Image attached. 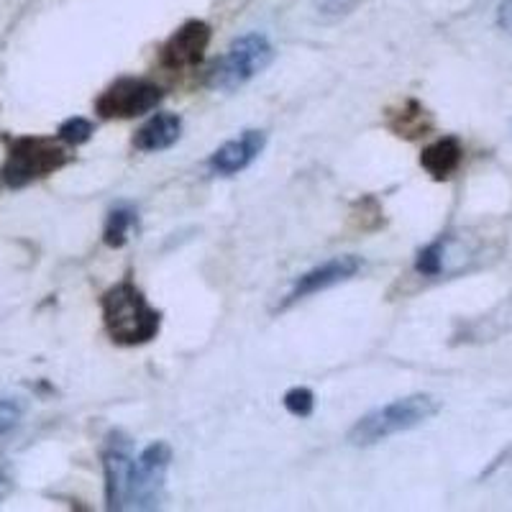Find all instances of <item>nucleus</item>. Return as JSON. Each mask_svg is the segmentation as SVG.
<instances>
[{
  "mask_svg": "<svg viewBox=\"0 0 512 512\" xmlns=\"http://www.w3.org/2000/svg\"><path fill=\"white\" fill-rule=\"evenodd\" d=\"M108 336L121 346H141L157 338L162 315L131 282H118L100 300Z\"/></svg>",
  "mask_w": 512,
  "mask_h": 512,
  "instance_id": "1",
  "label": "nucleus"
},
{
  "mask_svg": "<svg viewBox=\"0 0 512 512\" xmlns=\"http://www.w3.org/2000/svg\"><path fill=\"white\" fill-rule=\"evenodd\" d=\"M441 402L433 395H410L395 402H387L382 408L372 410L354 423L349 431V443L356 448L377 446L392 436L420 428L431 418H436Z\"/></svg>",
  "mask_w": 512,
  "mask_h": 512,
  "instance_id": "2",
  "label": "nucleus"
},
{
  "mask_svg": "<svg viewBox=\"0 0 512 512\" xmlns=\"http://www.w3.org/2000/svg\"><path fill=\"white\" fill-rule=\"evenodd\" d=\"M272 62L274 44L269 41V36L262 31H249V34L233 39L231 47L210 67L208 88L233 93V90L244 88L256 75H262Z\"/></svg>",
  "mask_w": 512,
  "mask_h": 512,
  "instance_id": "3",
  "label": "nucleus"
},
{
  "mask_svg": "<svg viewBox=\"0 0 512 512\" xmlns=\"http://www.w3.org/2000/svg\"><path fill=\"white\" fill-rule=\"evenodd\" d=\"M67 164V152L49 139H16L6 164L0 169V182L11 190L26 187L41 177L52 175Z\"/></svg>",
  "mask_w": 512,
  "mask_h": 512,
  "instance_id": "4",
  "label": "nucleus"
},
{
  "mask_svg": "<svg viewBox=\"0 0 512 512\" xmlns=\"http://www.w3.org/2000/svg\"><path fill=\"white\" fill-rule=\"evenodd\" d=\"M172 466V446L154 441L139 454L131 472V492H128V510H157L164 500V484Z\"/></svg>",
  "mask_w": 512,
  "mask_h": 512,
  "instance_id": "5",
  "label": "nucleus"
},
{
  "mask_svg": "<svg viewBox=\"0 0 512 512\" xmlns=\"http://www.w3.org/2000/svg\"><path fill=\"white\" fill-rule=\"evenodd\" d=\"M164 93L159 85L136 77H123L113 82L95 103V111L103 118H136L154 111L162 103Z\"/></svg>",
  "mask_w": 512,
  "mask_h": 512,
  "instance_id": "6",
  "label": "nucleus"
},
{
  "mask_svg": "<svg viewBox=\"0 0 512 512\" xmlns=\"http://www.w3.org/2000/svg\"><path fill=\"white\" fill-rule=\"evenodd\" d=\"M134 443L113 431L105 441L103 472H105V502L108 510H128V492H131V472H134Z\"/></svg>",
  "mask_w": 512,
  "mask_h": 512,
  "instance_id": "7",
  "label": "nucleus"
},
{
  "mask_svg": "<svg viewBox=\"0 0 512 512\" xmlns=\"http://www.w3.org/2000/svg\"><path fill=\"white\" fill-rule=\"evenodd\" d=\"M361 267H364V262H361V256L356 254L333 256V259L318 264V267H313L310 272L300 274V277L292 282L282 308L297 303V300H305V297L310 295H318V292L323 290H331V287L341 285V282H349L351 277H356V274L361 272Z\"/></svg>",
  "mask_w": 512,
  "mask_h": 512,
  "instance_id": "8",
  "label": "nucleus"
},
{
  "mask_svg": "<svg viewBox=\"0 0 512 512\" xmlns=\"http://www.w3.org/2000/svg\"><path fill=\"white\" fill-rule=\"evenodd\" d=\"M264 146H267V134L259 131V128H249V131L226 141V144H221L216 152L210 154L208 172L216 177L239 175V172H244L246 167H251L259 159Z\"/></svg>",
  "mask_w": 512,
  "mask_h": 512,
  "instance_id": "9",
  "label": "nucleus"
},
{
  "mask_svg": "<svg viewBox=\"0 0 512 512\" xmlns=\"http://www.w3.org/2000/svg\"><path fill=\"white\" fill-rule=\"evenodd\" d=\"M210 44V26L203 21H187L169 36L162 49V64L169 70H190L203 62Z\"/></svg>",
  "mask_w": 512,
  "mask_h": 512,
  "instance_id": "10",
  "label": "nucleus"
},
{
  "mask_svg": "<svg viewBox=\"0 0 512 512\" xmlns=\"http://www.w3.org/2000/svg\"><path fill=\"white\" fill-rule=\"evenodd\" d=\"M182 136V118L177 113H157L136 131L134 146L139 152H164Z\"/></svg>",
  "mask_w": 512,
  "mask_h": 512,
  "instance_id": "11",
  "label": "nucleus"
},
{
  "mask_svg": "<svg viewBox=\"0 0 512 512\" xmlns=\"http://www.w3.org/2000/svg\"><path fill=\"white\" fill-rule=\"evenodd\" d=\"M461 159H464V146L456 136H443V139L433 141L423 154H420V167L433 177V180L443 182L454 175L459 169Z\"/></svg>",
  "mask_w": 512,
  "mask_h": 512,
  "instance_id": "12",
  "label": "nucleus"
},
{
  "mask_svg": "<svg viewBox=\"0 0 512 512\" xmlns=\"http://www.w3.org/2000/svg\"><path fill=\"white\" fill-rule=\"evenodd\" d=\"M136 221V210L131 205H116V208L108 213V221H105V231H103V241L111 249H121L123 244L128 241V233L134 231Z\"/></svg>",
  "mask_w": 512,
  "mask_h": 512,
  "instance_id": "13",
  "label": "nucleus"
},
{
  "mask_svg": "<svg viewBox=\"0 0 512 512\" xmlns=\"http://www.w3.org/2000/svg\"><path fill=\"white\" fill-rule=\"evenodd\" d=\"M446 249H448L446 239H438L433 241V244L425 246V249L418 254V259H415V269H418V274H423V277H438V274L443 272V262H446Z\"/></svg>",
  "mask_w": 512,
  "mask_h": 512,
  "instance_id": "14",
  "label": "nucleus"
},
{
  "mask_svg": "<svg viewBox=\"0 0 512 512\" xmlns=\"http://www.w3.org/2000/svg\"><path fill=\"white\" fill-rule=\"evenodd\" d=\"M428 126H431V118H428V113H425L418 103L405 105V111L400 113V123H392V128H395L397 134L408 136V139H415V136H420L423 131H428Z\"/></svg>",
  "mask_w": 512,
  "mask_h": 512,
  "instance_id": "15",
  "label": "nucleus"
},
{
  "mask_svg": "<svg viewBox=\"0 0 512 512\" xmlns=\"http://www.w3.org/2000/svg\"><path fill=\"white\" fill-rule=\"evenodd\" d=\"M26 415V402L21 397H0V438L11 436Z\"/></svg>",
  "mask_w": 512,
  "mask_h": 512,
  "instance_id": "16",
  "label": "nucleus"
},
{
  "mask_svg": "<svg viewBox=\"0 0 512 512\" xmlns=\"http://www.w3.org/2000/svg\"><path fill=\"white\" fill-rule=\"evenodd\" d=\"M59 141H64V144H70V146H80L85 144V141H90V136H93V123L88 121V118H67V121L59 126L57 131Z\"/></svg>",
  "mask_w": 512,
  "mask_h": 512,
  "instance_id": "17",
  "label": "nucleus"
},
{
  "mask_svg": "<svg viewBox=\"0 0 512 512\" xmlns=\"http://www.w3.org/2000/svg\"><path fill=\"white\" fill-rule=\"evenodd\" d=\"M285 410L295 418H310L315 410V395L308 387H292L285 395Z\"/></svg>",
  "mask_w": 512,
  "mask_h": 512,
  "instance_id": "18",
  "label": "nucleus"
},
{
  "mask_svg": "<svg viewBox=\"0 0 512 512\" xmlns=\"http://www.w3.org/2000/svg\"><path fill=\"white\" fill-rule=\"evenodd\" d=\"M497 26H500V31L512 36V0H502L497 6Z\"/></svg>",
  "mask_w": 512,
  "mask_h": 512,
  "instance_id": "19",
  "label": "nucleus"
},
{
  "mask_svg": "<svg viewBox=\"0 0 512 512\" xmlns=\"http://www.w3.org/2000/svg\"><path fill=\"white\" fill-rule=\"evenodd\" d=\"M8 489H11V477L0 469V500L8 495Z\"/></svg>",
  "mask_w": 512,
  "mask_h": 512,
  "instance_id": "20",
  "label": "nucleus"
}]
</instances>
